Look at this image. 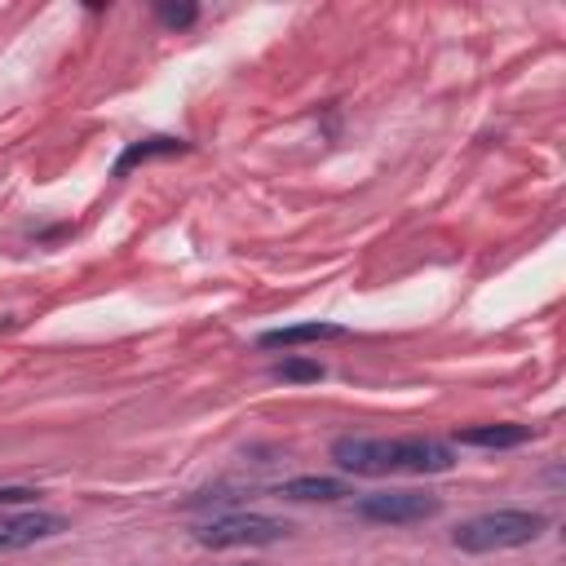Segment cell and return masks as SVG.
I'll list each match as a JSON object with an SVG mask.
<instances>
[{
    "label": "cell",
    "instance_id": "4",
    "mask_svg": "<svg viewBox=\"0 0 566 566\" xmlns=\"http://www.w3.org/2000/svg\"><path fill=\"white\" fill-rule=\"evenodd\" d=\"M442 509L438 495L429 491H371L358 500V517L363 522H385V526H407V522H424Z\"/></svg>",
    "mask_w": 566,
    "mask_h": 566
},
{
    "label": "cell",
    "instance_id": "12",
    "mask_svg": "<svg viewBox=\"0 0 566 566\" xmlns=\"http://www.w3.org/2000/svg\"><path fill=\"white\" fill-rule=\"evenodd\" d=\"M31 500H40V491H31V486H0V509H9V504H31Z\"/></svg>",
    "mask_w": 566,
    "mask_h": 566
},
{
    "label": "cell",
    "instance_id": "5",
    "mask_svg": "<svg viewBox=\"0 0 566 566\" xmlns=\"http://www.w3.org/2000/svg\"><path fill=\"white\" fill-rule=\"evenodd\" d=\"M66 522L57 513H44V509H22V513H0V553H18V548H31L40 539H53L62 535Z\"/></svg>",
    "mask_w": 566,
    "mask_h": 566
},
{
    "label": "cell",
    "instance_id": "8",
    "mask_svg": "<svg viewBox=\"0 0 566 566\" xmlns=\"http://www.w3.org/2000/svg\"><path fill=\"white\" fill-rule=\"evenodd\" d=\"M535 429L531 424H513V420H500V424H473V429H455V442L464 447H522L531 442Z\"/></svg>",
    "mask_w": 566,
    "mask_h": 566
},
{
    "label": "cell",
    "instance_id": "2",
    "mask_svg": "<svg viewBox=\"0 0 566 566\" xmlns=\"http://www.w3.org/2000/svg\"><path fill=\"white\" fill-rule=\"evenodd\" d=\"M544 526H548V517L535 509H491V513L464 517L451 531V544L460 553H504V548H522V544L539 539Z\"/></svg>",
    "mask_w": 566,
    "mask_h": 566
},
{
    "label": "cell",
    "instance_id": "1",
    "mask_svg": "<svg viewBox=\"0 0 566 566\" xmlns=\"http://www.w3.org/2000/svg\"><path fill=\"white\" fill-rule=\"evenodd\" d=\"M332 460L363 478L385 473H447L455 464L451 447L438 438H336Z\"/></svg>",
    "mask_w": 566,
    "mask_h": 566
},
{
    "label": "cell",
    "instance_id": "3",
    "mask_svg": "<svg viewBox=\"0 0 566 566\" xmlns=\"http://www.w3.org/2000/svg\"><path fill=\"white\" fill-rule=\"evenodd\" d=\"M292 526L283 517H265V513H221L203 526H195V539L203 548H261V544H279L287 539Z\"/></svg>",
    "mask_w": 566,
    "mask_h": 566
},
{
    "label": "cell",
    "instance_id": "7",
    "mask_svg": "<svg viewBox=\"0 0 566 566\" xmlns=\"http://www.w3.org/2000/svg\"><path fill=\"white\" fill-rule=\"evenodd\" d=\"M190 150V142L186 137H142V142H128L124 146V155L115 159V177H128L137 164H146V159H164V155H186Z\"/></svg>",
    "mask_w": 566,
    "mask_h": 566
},
{
    "label": "cell",
    "instance_id": "11",
    "mask_svg": "<svg viewBox=\"0 0 566 566\" xmlns=\"http://www.w3.org/2000/svg\"><path fill=\"white\" fill-rule=\"evenodd\" d=\"M155 13H159L164 27H177V31H181V27H190V22L199 18V4H159Z\"/></svg>",
    "mask_w": 566,
    "mask_h": 566
},
{
    "label": "cell",
    "instance_id": "9",
    "mask_svg": "<svg viewBox=\"0 0 566 566\" xmlns=\"http://www.w3.org/2000/svg\"><path fill=\"white\" fill-rule=\"evenodd\" d=\"M279 495L283 500H323V504H332V500H345L349 486L336 482V478H292V482L279 486Z\"/></svg>",
    "mask_w": 566,
    "mask_h": 566
},
{
    "label": "cell",
    "instance_id": "6",
    "mask_svg": "<svg viewBox=\"0 0 566 566\" xmlns=\"http://www.w3.org/2000/svg\"><path fill=\"white\" fill-rule=\"evenodd\" d=\"M349 332L340 323H292V327H274V332H261L256 345L261 349H292V345H318V340H345Z\"/></svg>",
    "mask_w": 566,
    "mask_h": 566
},
{
    "label": "cell",
    "instance_id": "10",
    "mask_svg": "<svg viewBox=\"0 0 566 566\" xmlns=\"http://www.w3.org/2000/svg\"><path fill=\"white\" fill-rule=\"evenodd\" d=\"M274 376L279 380H323V363H314V358H283L274 367Z\"/></svg>",
    "mask_w": 566,
    "mask_h": 566
}]
</instances>
